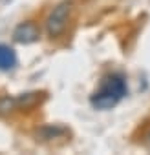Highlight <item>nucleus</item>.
<instances>
[{
    "label": "nucleus",
    "instance_id": "obj_1",
    "mask_svg": "<svg viewBox=\"0 0 150 155\" xmlns=\"http://www.w3.org/2000/svg\"><path fill=\"white\" fill-rule=\"evenodd\" d=\"M128 88H126V81L121 73H110L101 81L99 90L90 97V104L95 110L106 111L115 108L126 95Z\"/></svg>",
    "mask_w": 150,
    "mask_h": 155
},
{
    "label": "nucleus",
    "instance_id": "obj_5",
    "mask_svg": "<svg viewBox=\"0 0 150 155\" xmlns=\"http://www.w3.org/2000/svg\"><path fill=\"white\" fill-rule=\"evenodd\" d=\"M64 133H66V130L60 128V126H44L37 133V137H40L42 140H49V139H57V137H60Z\"/></svg>",
    "mask_w": 150,
    "mask_h": 155
},
{
    "label": "nucleus",
    "instance_id": "obj_6",
    "mask_svg": "<svg viewBox=\"0 0 150 155\" xmlns=\"http://www.w3.org/2000/svg\"><path fill=\"white\" fill-rule=\"evenodd\" d=\"M17 99H11V97H0V115H6V113H11L13 110H17Z\"/></svg>",
    "mask_w": 150,
    "mask_h": 155
},
{
    "label": "nucleus",
    "instance_id": "obj_2",
    "mask_svg": "<svg viewBox=\"0 0 150 155\" xmlns=\"http://www.w3.org/2000/svg\"><path fill=\"white\" fill-rule=\"evenodd\" d=\"M71 13H73V2L71 0H62L59 2L48 15L46 18V33L49 38H57L60 37L68 24H70V18H71Z\"/></svg>",
    "mask_w": 150,
    "mask_h": 155
},
{
    "label": "nucleus",
    "instance_id": "obj_3",
    "mask_svg": "<svg viewBox=\"0 0 150 155\" xmlns=\"http://www.w3.org/2000/svg\"><path fill=\"white\" fill-rule=\"evenodd\" d=\"M39 37H40V28L33 20L20 22L13 29V40L17 44H33L39 40Z\"/></svg>",
    "mask_w": 150,
    "mask_h": 155
},
{
    "label": "nucleus",
    "instance_id": "obj_4",
    "mask_svg": "<svg viewBox=\"0 0 150 155\" xmlns=\"http://www.w3.org/2000/svg\"><path fill=\"white\" fill-rule=\"evenodd\" d=\"M19 58L17 53L11 46L8 44H0V71H9L17 66Z\"/></svg>",
    "mask_w": 150,
    "mask_h": 155
}]
</instances>
